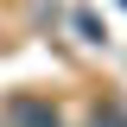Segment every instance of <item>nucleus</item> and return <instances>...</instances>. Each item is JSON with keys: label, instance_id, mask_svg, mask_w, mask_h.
<instances>
[{"label": "nucleus", "instance_id": "f257e3e1", "mask_svg": "<svg viewBox=\"0 0 127 127\" xmlns=\"http://www.w3.org/2000/svg\"><path fill=\"white\" fill-rule=\"evenodd\" d=\"M6 121L13 127H57V108H51V102H13V108H6Z\"/></svg>", "mask_w": 127, "mask_h": 127}, {"label": "nucleus", "instance_id": "f03ea898", "mask_svg": "<svg viewBox=\"0 0 127 127\" xmlns=\"http://www.w3.org/2000/svg\"><path fill=\"white\" fill-rule=\"evenodd\" d=\"M89 127H127V108L121 102H102V108H95V121Z\"/></svg>", "mask_w": 127, "mask_h": 127}]
</instances>
